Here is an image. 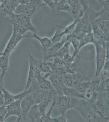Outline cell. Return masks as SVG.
I'll list each match as a JSON object with an SVG mask.
<instances>
[{"label":"cell","mask_w":109,"mask_h":122,"mask_svg":"<svg viewBox=\"0 0 109 122\" xmlns=\"http://www.w3.org/2000/svg\"><path fill=\"white\" fill-rule=\"evenodd\" d=\"M42 1L43 2L42 4V6L44 5H47L50 8V9L52 10V12H53L54 13L56 12V7H55V0H43Z\"/></svg>","instance_id":"obj_29"},{"label":"cell","mask_w":109,"mask_h":122,"mask_svg":"<svg viewBox=\"0 0 109 122\" xmlns=\"http://www.w3.org/2000/svg\"><path fill=\"white\" fill-rule=\"evenodd\" d=\"M92 24H95L107 36H109V20H101L97 19Z\"/></svg>","instance_id":"obj_22"},{"label":"cell","mask_w":109,"mask_h":122,"mask_svg":"<svg viewBox=\"0 0 109 122\" xmlns=\"http://www.w3.org/2000/svg\"><path fill=\"white\" fill-rule=\"evenodd\" d=\"M5 122L4 121H3V122Z\"/></svg>","instance_id":"obj_38"},{"label":"cell","mask_w":109,"mask_h":122,"mask_svg":"<svg viewBox=\"0 0 109 122\" xmlns=\"http://www.w3.org/2000/svg\"><path fill=\"white\" fill-rule=\"evenodd\" d=\"M52 86L55 89L57 95H63V92L66 86L62 81V76L52 73L50 74L48 77Z\"/></svg>","instance_id":"obj_16"},{"label":"cell","mask_w":109,"mask_h":122,"mask_svg":"<svg viewBox=\"0 0 109 122\" xmlns=\"http://www.w3.org/2000/svg\"><path fill=\"white\" fill-rule=\"evenodd\" d=\"M6 115L5 106H0V122L5 121V119Z\"/></svg>","instance_id":"obj_30"},{"label":"cell","mask_w":109,"mask_h":122,"mask_svg":"<svg viewBox=\"0 0 109 122\" xmlns=\"http://www.w3.org/2000/svg\"><path fill=\"white\" fill-rule=\"evenodd\" d=\"M1 0H0V6H1Z\"/></svg>","instance_id":"obj_35"},{"label":"cell","mask_w":109,"mask_h":122,"mask_svg":"<svg viewBox=\"0 0 109 122\" xmlns=\"http://www.w3.org/2000/svg\"><path fill=\"white\" fill-rule=\"evenodd\" d=\"M1 75V70L0 69V75Z\"/></svg>","instance_id":"obj_36"},{"label":"cell","mask_w":109,"mask_h":122,"mask_svg":"<svg viewBox=\"0 0 109 122\" xmlns=\"http://www.w3.org/2000/svg\"><path fill=\"white\" fill-rule=\"evenodd\" d=\"M41 0H30L26 4H19L16 9L14 14H24L32 18L37 9L42 7V2Z\"/></svg>","instance_id":"obj_5"},{"label":"cell","mask_w":109,"mask_h":122,"mask_svg":"<svg viewBox=\"0 0 109 122\" xmlns=\"http://www.w3.org/2000/svg\"><path fill=\"white\" fill-rule=\"evenodd\" d=\"M91 86L98 93L106 92L109 97V79H103L99 76L91 80Z\"/></svg>","instance_id":"obj_13"},{"label":"cell","mask_w":109,"mask_h":122,"mask_svg":"<svg viewBox=\"0 0 109 122\" xmlns=\"http://www.w3.org/2000/svg\"><path fill=\"white\" fill-rule=\"evenodd\" d=\"M55 2L56 12L64 11L69 13V6L67 0H55Z\"/></svg>","instance_id":"obj_23"},{"label":"cell","mask_w":109,"mask_h":122,"mask_svg":"<svg viewBox=\"0 0 109 122\" xmlns=\"http://www.w3.org/2000/svg\"><path fill=\"white\" fill-rule=\"evenodd\" d=\"M66 41V38L57 43L52 45L50 47L47 49H42L43 56V61H47L48 60L51 58L55 57L59 51L62 47Z\"/></svg>","instance_id":"obj_11"},{"label":"cell","mask_w":109,"mask_h":122,"mask_svg":"<svg viewBox=\"0 0 109 122\" xmlns=\"http://www.w3.org/2000/svg\"><path fill=\"white\" fill-rule=\"evenodd\" d=\"M69 6V13L74 20L80 18L83 16L84 10L80 3V0H68Z\"/></svg>","instance_id":"obj_15"},{"label":"cell","mask_w":109,"mask_h":122,"mask_svg":"<svg viewBox=\"0 0 109 122\" xmlns=\"http://www.w3.org/2000/svg\"><path fill=\"white\" fill-rule=\"evenodd\" d=\"M100 93H98L91 85L90 87L83 93V99L91 105L96 101Z\"/></svg>","instance_id":"obj_19"},{"label":"cell","mask_w":109,"mask_h":122,"mask_svg":"<svg viewBox=\"0 0 109 122\" xmlns=\"http://www.w3.org/2000/svg\"><path fill=\"white\" fill-rule=\"evenodd\" d=\"M23 38H33L37 40L40 42L42 49H47L52 45L51 39L48 37L41 38L37 35V33H33L32 35H24Z\"/></svg>","instance_id":"obj_20"},{"label":"cell","mask_w":109,"mask_h":122,"mask_svg":"<svg viewBox=\"0 0 109 122\" xmlns=\"http://www.w3.org/2000/svg\"><path fill=\"white\" fill-rule=\"evenodd\" d=\"M19 5L18 0H2L0 7V19L11 16L14 14L16 9Z\"/></svg>","instance_id":"obj_9"},{"label":"cell","mask_w":109,"mask_h":122,"mask_svg":"<svg viewBox=\"0 0 109 122\" xmlns=\"http://www.w3.org/2000/svg\"><path fill=\"white\" fill-rule=\"evenodd\" d=\"M42 116L37 105H36L31 107L25 117L22 118H18L14 122H39Z\"/></svg>","instance_id":"obj_10"},{"label":"cell","mask_w":109,"mask_h":122,"mask_svg":"<svg viewBox=\"0 0 109 122\" xmlns=\"http://www.w3.org/2000/svg\"><path fill=\"white\" fill-rule=\"evenodd\" d=\"M84 10L83 15L78 19L75 29L72 33L70 34L71 36L80 39H82L88 34L92 33L91 22L87 12L84 9Z\"/></svg>","instance_id":"obj_3"},{"label":"cell","mask_w":109,"mask_h":122,"mask_svg":"<svg viewBox=\"0 0 109 122\" xmlns=\"http://www.w3.org/2000/svg\"><path fill=\"white\" fill-rule=\"evenodd\" d=\"M79 99L63 95L57 94L52 103V109L55 110L59 115L65 114L68 110L75 109L78 106Z\"/></svg>","instance_id":"obj_1"},{"label":"cell","mask_w":109,"mask_h":122,"mask_svg":"<svg viewBox=\"0 0 109 122\" xmlns=\"http://www.w3.org/2000/svg\"><path fill=\"white\" fill-rule=\"evenodd\" d=\"M3 79L4 77L0 75V97L3 96V90L5 88Z\"/></svg>","instance_id":"obj_33"},{"label":"cell","mask_w":109,"mask_h":122,"mask_svg":"<svg viewBox=\"0 0 109 122\" xmlns=\"http://www.w3.org/2000/svg\"><path fill=\"white\" fill-rule=\"evenodd\" d=\"M92 33L95 40V42H109V36L105 35L95 24H92Z\"/></svg>","instance_id":"obj_18"},{"label":"cell","mask_w":109,"mask_h":122,"mask_svg":"<svg viewBox=\"0 0 109 122\" xmlns=\"http://www.w3.org/2000/svg\"><path fill=\"white\" fill-rule=\"evenodd\" d=\"M52 74L62 76L66 73V66L64 61L58 57L54 58L53 62L47 61Z\"/></svg>","instance_id":"obj_14"},{"label":"cell","mask_w":109,"mask_h":122,"mask_svg":"<svg viewBox=\"0 0 109 122\" xmlns=\"http://www.w3.org/2000/svg\"><path fill=\"white\" fill-rule=\"evenodd\" d=\"M9 21L11 23L19 24L23 26L28 31L33 33H37V29L35 27L31 22V18L24 14H14L10 17Z\"/></svg>","instance_id":"obj_6"},{"label":"cell","mask_w":109,"mask_h":122,"mask_svg":"<svg viewBox=\"0 0 109 122\" xmlns=\"http://www.w3.org/2000/svg\"><path fill=\"white\" fill-rule=\"evenodd\" d=\"M90 105L92 109L98 115L104 117H109V106L105 103L103 93H100L96 101Z\"/></svg>","instance_id":"obj_8"},{"label":"cell","mask_w":109,"mask_h":122,"mask_svg":"<svg viewBox=\"0 0 109 122\" xmlns=\"http://www.w3.org/2000/svg\"><path fill=\"white\" fill-rule=\"evenodd\" d=\"M10 56L1 55L0 56V69L1 71V76L4 77L7 75L9 65Z\"/></svg>","instance_id":"obj_21"},{"label":"cell","mask_w":109,"mask_h":122,"mask_svg":"<svg viewBox=\"0 0 109 122\" xmlns=\"http://www.w3.org/2000/svg\"><path fill=\"white\" fill-rule=\"evenodd\" d=\"M75 109L85 122H109V117H104L97 114L92 109L90 104L82 99H79Z\"/></svg>","instance_id":"obj_2"},{"label":"cell","mask_w":109,"mask_h":122,"mask_svg":"<svg viewBox=\"0 0 109 122\" xmlns=\"http://www.w3.org/2000/svg\"><path fill=\"white\" fill-rule=\"evenodd\" d=\"M101 5L102 9L106 11H109V0H97Z\"/></svg>","instance_id":"obj_32"},{"label":"cell","mask_w":109,"mask_h":122,"mask_svg":"<svg viewBox=\"0 0 109 122\" xmlns=\"http://www.w3.org/2000/svg\"><path fill=\"white\" fill-rule=\"evenodd\" d=\"M19 4H26L29 3L30 0H18Z\"/></svg>","instance_id":"obj_34"},{"label":"cell","mask_w":109,"mask_h":122,"mask_svg":"<svg viewBox=\"0 0 109 122\" xmlns=\"http://www.w3.org/2000/svg\"><path fill=\"white\" fill-rule=\"evenodd\" d=\"M52 120L53 122H67L66 116L65 114L59 115L56 117L52 118Z\"/></svg>","instance_id":"obj_31"},{"label":"cell","mask_w":109,"mask_h":122,"mask_svg":"<svg viewBox=\"0 0 109 122\" xmlns=\"http://www.w3.org/2000/svg\"><path fill=\"white\" fill-rule=\"evenodd\" d=\"M24 38L23 36L19 35L14 31L6 45L1 55L10 56L18 45V43Z\"/></svg>","instance_id":"obj_12"},{"label":"cell","mask_w":109,"mask_h":122,"mask_svg":"<svg viewBox=\"0 0 109 122\" xmlns=\"http://www.w3.org/2000/svg\"><path fill=\"white\" fill-rule=\"evenodd\" d=\"M21 100H16L5 106L6 115L5 120L11 116H16L18 117L19 116L21 112Z\"/></svg>","instance_id":"obj_17"},{"label":"cell","mask_w":109,"mask_h":122,"mask_svg":"<svg viewBox=\"0 0 109 122\" xmlns=\"http://www.w3.org/2000/svg\"><path fill=\"white\" fill-rule=\"evenodd\" d=\"M53 105L52 103V105L48 112H46L44 115H43L40 119L39 122H53L52 118L51 117V114Z\"/></svg>","instance_id":"obj_28"},{"label":"cell","mask_w":109,"mask_h":122,"mask_svg":"<svg viewBox=\"0 0 109 122\" xmlns=\"http://www.w3.org/2000/svg\"><path fill=\"white\" fill-rule=\"evenodd\" d=\"M1 56V53L0 52V56Z\"/></svg>","instance_id":"obj_37"},{"label":"cell","mask_w":109,"mask_h":122,"mask_svg":"<svg viewBox=\"0 0 109 122\" xmlns=\"http://www.w3.org/2000/svg\"><path fill=\"white\" fill-rule=\"evenodd\" d=\"M3 97L4 101V106H6L16 100V95L12 94L7 90L5 88L3 90Z\"/></svg>","instance_id":"obj_25"},{"label":"cell","mask_w":109,"mask_h":122,"mask_svg":"<svg viewBox=\"0 0 109 122\" xmlns=\"http://www.w3.org/2000/svg\"><path fill=\"white\" fill-rule=\"evenodd\" d=\"M96 48V71L94 78L99 76L105 64L106 53V42H95L94 44Z\"/></svg>","instance_id":"obj_4"},{"label":"cell","mask_w":109,"mask_h":122,"mask_svg":"<svg viewBox=\"0 0 109 122\" xmlns=\"http://www.w3.org/2000/svg\"><path fill=\"white\" fill-rule=\"evenodd\" d=\"M62 79L64 84L71 88H74L80 82L90 81L84 71L73 74L66 73L62 76Z\"/></svg>","instance_id":"obj_7"},{"label":"cell","mask_w":109,"mask_h":122,"mask_svg":"<svg viewBox=\"0 0 109 122\" xmlns=\"http://www.w3.org/2000/svg\"><path fill=\"white\" fill-rule=\"evenodd\" d=\"M71 45V41L70 40H66V41L64 43V44L63 45V46H62L61 49H60V50L56 54L54 58L58 57L62 60L63 57L67 53H69V49H70V46Z\"/></svg>","instance_id":"obj_24"},{"label":"cell","mask_w":109,"mask_h":122,"mask_svg":"<svg viewBox=\"0 0 109 122\" xmlns=\"http://www.w3.org/2000/svg\"><path fill=\"white\" fill-rule=\"evenodd\" d=\"M56 27V30H55L54 36H53L52 38L51 39L52 44L60 41L61 39L64 36L63 35V26L57 25Z\"/></svg>","instance_id":"obj_27"},{"label":"cell","mask_w":109,"mask_h":122,"mask_svg":"<svg viewBox=\"0 0 109 122\" xmlns=\"http://www.w3.org/2000/svg\"><path fill=\"white\" fill-rule=\"evenodd\" d=\"M91 80L87 81H84L80 82L74 88H75L78 93L83 95V93L86 90L91 86Z\"/></svg>","instance_id":"obj_26"}]
</instances>
